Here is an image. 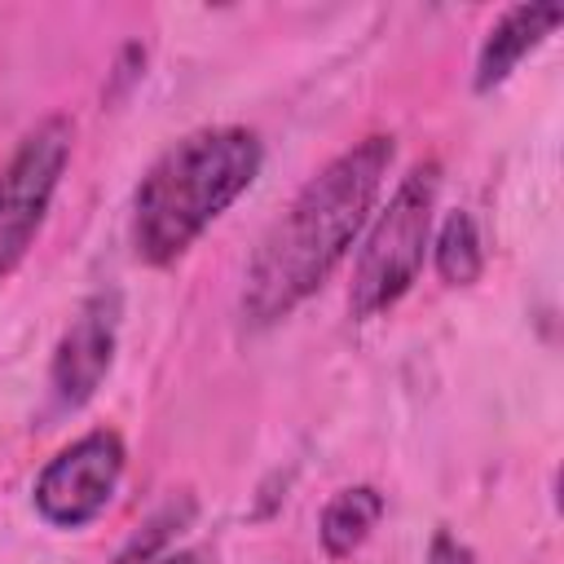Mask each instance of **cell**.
<instances>
[{"mask_svg":"<svg viewBox=\"0 0 564 564\" xmlns=\"http://www.w3.org/2000/svg\"><path fill=\"white\" fill-rule=\"evenodd\" d=\"M397 141L375 132L330 159L308 185L291 198V207L273 220L260 251L251 256L247 286H242V317L251 326H269L286 317L300 300H308L330 269L357 242L379 185L392 167Z\"/></svg>","mask_w":564,"mask_h":564,"instance_id":"6da1fadb","label":"cell"},{"mask_svg":"<svg viewBox=\"0 0 564 564\" xmlns=\"http://www.w3.org/2000/svg\"><path fill=\"white\" fill-rule=\"evenodd\" d=\"M251 128H203L163 150L132 194V251L141 264L181 260L194 238L260 176Z\"/></svg>","mask_w":564,"mask_h":564,"instance_id":"7a4b0ae2","label":"cell"},{"mask_svg":"<svg viewBox=\"0 0 564 564\" xmlns=\"http://www.w3.org/2000/svg\"><path fill=\"white\" fill-rule=\"evenodd\" d=\"M436 189H441V167L432 159L410 167L401 176V185L392 189L388 207L379 212V220L357 256V269H352V291H348L352 317H375V313L392 308L414 286V278L423 269L427 234H432Z\"/></svg>","mask_w":564,"mask_h":564,"instance_id":"3957f363","label":"cell"},{"mask_svg":"<svg viewBox=\"0 0 564 564\" xmlns=\"http://www.w3.org/2000/svg\"><path fill=\"white\" fill-rule=\"evenodd\" d=\"M70 141L75 128L66 115L40 119L13 150V159L0 172V282L22 264L31 251L48 203L57 194V181L70 163Z\"/></svg>","mask_w":564,"mask_h":564,"instance_id":"277c9868","label":"cell"},{"mask_svg":"<svg viewBox=\"0 0 564 564\" xmlns=\"http://www.w3.org/2000/svg\"><path fill=\"white\" fill-rule=\"evenodd\" d=\"M123 476V441L115 432H88L57 449L35 480V511L57 529H79L97 520Z\"/></svg>","mask_w":564,"mask_h":564,"instance_id":"5b68a950","label":"cell"},{"mask_svg":"<svg viewBox=\"0 0 564 564\" xmlns=\"http://www.w3.org/2000/svg\"><path fill=\"white\" fill-rule=\"evenodd\" d=\"M115 339H119V291H97L79 304L53 352L48 379H53V401L62 410H79L101 388L115 361Z\"/></svg>","mask_w":564,"mask_h":564,"instance_id":"8992f818","label":"cell"},{"mask_svg":"<svg viewBox=\"0 0 564 564\" xmlns=\"http://www.w3.org/2000/svg\"><path fill=\"white\" fill-rule=\"evenodd\" d=\"M560 18H564L560 4H516V9H507V13L489 26V35H485V44H480L476 79H471L476 93L498 88V84L560 26Z\"/></svg>","mask_w":564,"mask_h":564,"instance_id":"52a82bcc","label":"cell"},{"mask_svg":"<svg viewBox=\"0 0 564 564\" xmlns=\"http://www.w3.org/2000/svg\"><path fill=\"white\" fill-rule=\"evenodd\" d=\"M379 516H383V494H379V489H370V485L339 489V494L326 502L322 529H317L326 555H335V560L352 555V551L370 538V529L379 524Z\"/></svg>","mask_w":564,"mask_h":564,"instance_id":"ba28073f","label":"cell"},{"mask_svg":"<svg viewBox=\"0 0 564 564\" xmlns=\"http://www.w3.org/2000/svg\"><path fill=\"white\" fill-rule=\"evenodd\" d=\"M485 269V251H480V234L476 220L467 212H449L441 234H436V273L449 286H471Z\"/></svg>","mask_w":564,"mask_h":564,"instance_id":"9c48e42d","label":"cell"},{"mask_svg":"<svg viewBox=\"0 0 564 564\" xmlns=\"http://www.w3.org/2000/svg\"><path fill=\"white\" fill-rule=\"evenodd\" d=\"M189 516H194V502H189V498H181V507H176V502H172V507H163V511L145 524V533H137V538L119 551V560H115V564H150V560L159 555V546H163L172 533H181V524H185Z\"/></svg>","mask_w":564,"mask_h":564,"instance_id":"30bf717a","label":"cell"},{"mask_svg":"<svg viewBox=\"0 0 564 564\" xmlns=\"http://www.w3.org/2000/svg\"><path fill=\"white\" fill-rule=\"evenodd\" d=\"M427 564H471V555H467V546H458L454 542V533H436L432 538V551H427Z\"/></svg>","mask_w":564,"mask_h":564,"instance_id":"8fae6325","label":"cell"},{"mask_svg":"<svg viewBox=\"0 0 564 564\" xmlns=\"http://www.w3.org/2000/svg\"><path fill=\"white\" fill-rule=\"evenodd\" d=\"M154 564H203L194 551H176V555H163V560H154Z\"/></svg>","mask_w":564,"mask_h":564,"instance_id":"7c38bea8","label":"cell"}]
</instances>
